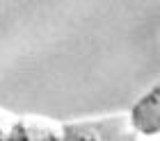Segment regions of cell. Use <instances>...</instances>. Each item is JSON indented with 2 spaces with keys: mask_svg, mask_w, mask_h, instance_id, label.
I'll use <instances>...</instances> for the list:
<instances>
[{
  "mask_svg": "<svg viewBox=\"0 0 160 141\" xmlns=\"http://www.w3.org/2000/svg\"><path fill=\"white\" fill-rule=\"evenodd\" d=\"M128 118L140 137H156L160 130V87H153L142 100H137V105L128 112Z\"/></svg>",
  "mask_w": 160,
  "mask_h": 141,
  "instance_id": "cell-3",
  "label": "cell"
},
{
  "mask_svg": "<svg viewBox=\"0 0 160 141\" xmlns=\"http://www.w3.org/2000/svg\"><path fill=\"white\" fill-rule=\"evenodd\" d=\"M64 141H140L128 114L64 123Z\"/></svg>",
  "mask_w": 160,
  "mask_h": 141,
  "instance_id": "cell-1",
  "label": "cell"
},
{
  "mask_svg": "<svg viewBox=\"0 0 160 141\" xmlns=\"http://www.w3.org/2000/svg\"><path fill=\"white\" fill-rule=\"evenodd\" d=\"M140 141H158L156 137H151V139H147V137H144V139H140Z\"/></svg>",
  "mask_w": 160,
  "mask_h": 141,
  "instance_id": "cell-5",
  "label": "cell"
},
{
  "mask_svg": "<svg viewBox=\"0 0 160 141\" xmlns=\"http://www.w3.org/2000/svg\"><path fill=\"white\" fill-rule=\"evenodd\" d=\"M16 118H18L16 114H12V112H7V109L0 107V141H9Z\"/></svg>",
  "mask_w": 160,
  "mask_h": 141,
  "instance_id": "cell-4",
  "label": "cell"
},
{
  "mask_svg": "<svg viewBox=\"0 0 160 141\" xmlns=\"http://www.w3.org/2000/svg\"><path fill=\"white\" fill-rule=\"evenodd\" d=\"M9 141H64V123L43 114L18 116Z\"/></svg>",
  "mask_w": 160,
  "mask_h": 141,
  "instance_id": "cell-2",
  "label": "cell"
}]
</instances>
